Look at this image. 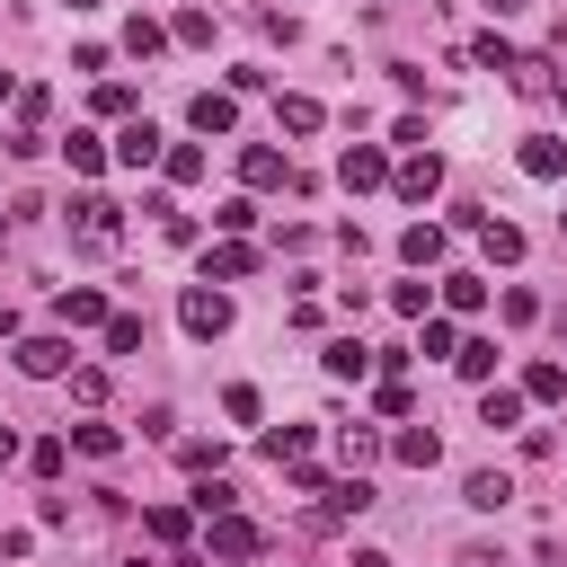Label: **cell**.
<instances>
[{
	"label": "cell",
	"instance_id": "obj_27",
	"mask_svg": "<svg viewBox=\"0 0 567 567\" xmlns=\"http://www.w3.org/2000/svg\"><path fill=\"white\" fill-rule=\"evenodd\" d=\"M337 452H346V470H372V461H381V434H372V425H346Z\"/></svg>",
	"mask_w": 567,
	"mask_h": 567
},
{
	"label": "cell",
	"instance_id": "obj_43",
	"mask_svg": "<svg viewBox=\"0 0 567 567\" xmlns=\"http://www.w3.org/2000/svg\"><path fill=\"white\" fill-rule=\"evenodd\" d=\"M372 408H381V416H408V381H399V372H381V390H372Z\"/></svg>",
	"mask_w": 567,
	"mask_h": 567
},
{
	"label": "cell",
	"instance_id": "obj_16",
	"mask_svg": "<svg viewBox=\"0 0 567 567\" xmlns=\"http://www.w3.org/2000/svg\"><path fill=\"white\" fill-rule=\"evenodd\" d=\"M461 505L496 514V505H514V478H505V470H470V478H461Z\"/></svg>",
	"mask_w": 567,
	"mask_h": 567
},
{
	"label": "cell",
	"instance_id": "obj_15",
	"mask_svg": "<svg viewBox=\"0 0 567 567\" xmlns=\"http://www.w3.org/2000/svg\"><path fill=\"white\" fill-rule=\"evenodd\" d=\"M390 452H399L408 470H434V461H443V434H434V425H399V434H390Z\"/></svg>",
	"mask_w": 567,
	"mask_h": 567
},
{
	"label": "cell",
	"instance_id": "obj_2",
	"mask_svg": "<svg viewBox=\"0 0 567 567\" xmlns=\"http://www.w3.org/2000/svg\"><path fill=\"white\" fill-rule=\"evenodd\" d=\"M71 248H89V257H115V239H124V221H115V204L106 195H71Z\"/></svg>",
	"mask_w": 567,
	"mask_h": 567
},
{
	"label": "cell",
	"instance_id": "obj_28",
	"mask_svg": "<svg viewBox=\"0 0 567 567\" xmlns=\"http://www.w3.org/2000/svg\"><path fill=\"white\" fill-rule=\"evenodd\" d=\"M230 505H239V487H230L221 470H213V478H195V514H204V523H213V514H230Z\"/></svg>",
	"mask_w": 567,
	"mask_h": 567
},
{
	"label": "cell",
	"instance_id": "obj_31",
	"mask_svg": "<svg viewBox=\"0 0 567 567\" xmlns=\"http://www.w3.org/2000/svg\"><path fill=\"white\" fill-rule=\"evenodd\" d=\"M487 301V275H443V310H478Z\"/></svg>",
	"mask_w": 567,
	"mask_h": 567
},
{
	"label": "cell",
	"instance_id": "obj_24",
	"mask_svg": "<svg viewBox=\"0 0 567 567\" xmlns=\"http://www.w3.org/2000/svg\"><path fill=\"white\" fill-rule=\"evenodd\" d=\"M159 177H168V186H195V177H204V151H195V142H168V151H159Z\"/></svg>",
	"mask_w": 567,
	"mask_h": 567
},
{
	"label": "cell",
	"instance_id": "obj_17",
	"mask_svg": "<svg viewBox=\"0 0 567 567\" xmlns=\"http://www.w3.org/2000/svg\"><path fill=\"white\" fill-rule=\"evenodd\" d=\"M399 257L408 266H443V221H408L399 230Z\"/></svg>",
	"mask_w": 567,
	"mask_h": 567
},
{
	"label": "cell",
	"instance_id": "obj_41",
	"mask_svg": "<svg viewBox=\"0 0 567 567\" xmlns=\"http://www.w3.org/2000/svg\"><path fill=\"white\" fill-rule=\"evenodd\" d=\"M89 106H97V115H115V124H124V115H133V89H124V80H106V89H97V97H89Z\"/></svg>",
	"mask_w": 567,
	"mask_h": 567
},
{
	"label": "cell",
	"instance_id": "obj_46",
	"mask_svg": "<svg viewBox=\"0 0 567 567\" xmlns=\"http://www.w3.org/2000/svg\"><path fill=\"white\" fill-rule=\"evenodd\" d=\"M461 567H505V558L496 549H461Z\"/></svg>",
	"mask_w": 567,
	"mask_h": 567
},
{
	"label": "cell",
	"instance_id": "obj_21",
	"mask_svg": "<svg viewBox=\"0 0 567 567\" xmlns=\"http://www.w3.org/2000/svg\"><path fill=\"white\" fill-rule=\"evenodd\" d=\"M478 248H487V266H514V257H523V230L487 213V221H478Z\"/></svg>",
	"mask_w": 567,
	"mask_h": 567
},
{
	"label": "cell",
	"instance_id": "obj_3",
	"mask_svg": "<svg viewBox=\"0 0 567 567\" xmlns=\"http://www.w3.org/2000/svg\"><path fill=\"white\" fill-rule=\"evenodd\" d=\"M177 328H186V337H221V328H230V292L186 284V292H177Z\"/></svg>",
	"mask_w": 567,
	"mask_h": 567
},
{
	"label": "cell",
	"instance_id": "obj_44",
	"mask_svg": "<svg viewBox=\"0 0 567 567\" xmlns=\"http://www.w3.org/2000/svg\"><path fill=\"white\" fill-rule=\"evenodd\" d=\"M177 461H186L195 478H213V470H221V443H177Z\"/></svg>",
	"mask_w": 567,
	"mask_h": 567
},
{
	"label": "cell",
	"instance_id": "obj_22",
	"mask_svg": "<svg viewBox=\"0 0 567 567\" xmlns=\"http://www.w3.org/2000/svg\"><path fill=\"white\" fill-rule=\"evenodd\" d=\"M71 452H89V461H115V452H124V434H115V425H97V416H80V425H71Z\"/></svg>",
	"mask_w": 567,
	"mask_h": 567
},
{
	"label": "cell",
	"instance_id": "obj_10",
	"mask_svg": "<svg viewBox=\"0 0 567 567\" xmlns=\"http://www.w3.org/2000/svg\"><path fill=\"white\" fill-rule=\"evenodd\" d=\"M186 124H195V133H230V124H239L230 89H195V97H186Z\"/></svg>",
	"mask_w": 567,
	"mask_h": 567
},
{
	"label": "cell",
	"instance_id": "obj_8",
	"mask_svg": "<svg viewBox=\"0 0 567 567\" xmlns=\"http://www.w3.org/2000/svg\"><path fill=\"white\" fill-rule=\"evenodd\" d=\"M390 186H399V204H425V195L443 186V159H434V151H408V159L390 168Z\"/></svg>",
	"mask_w": 567,
	"mask_h": 567
},
{
	"label": "cell",
	"instance_id": "obj_35",
	"mask_svg": "<svg viewBox=\"0 0 567 567\" xmlns=\"http://www.w3.org/2000/svg\"><path fill=\"white\" fill-rule=\"evenodd\" d=\"M168 35H177V44H213V9H177Z\"/></svg>",
	"mask_w": 567,
	"mask_h": 567
},
{
	"label": "cell",
	"instance_id": "obj_30",
	"mask_svg": "<svg viewBox=\"0 0 567 567\" xmlns=\"http://www.w3.org/2000/svg\"><path fill=\"white\" fill-rule=\"evenodd\" d=\"M62 151H71V168H80V177H97V168H106V159H115V151H106V142H97V133H71V142H62Z\"/></svg>",
	"mask_w": 567,
	"mask_h": 567
},
{
	"label": "cell",
	"instance_id": "obj_6",
	"mask_svg": "<svg viewBox=\"0 0 567 567\" xmlns=\"http://www.w3.org/2000/svg\"><path fill=\"white\" fill-rule=\"evenodd\" d=\"M53 319H62V328H106L115 310H106L97 284H62V292H53Z\"/></svg>",
	"mask_w": 567,
	"mask_h": 567
},
{
	"label": "cell",
	"instance_id": "obj_50",
	"mask_svg": "<svg viewBox=\"0 0 567 567\" xmlns=\"http://www.w3.org/2000/svg\"><path fill=\"white\" fill-rule=\"evenodd\" d=\"M549 319H558V337H567V301H558V310H549Z\"/></svg>",
	"mask_w": 567,
	"mask_h": 567
},
{
	"label": "cell",
	"instance_id": "obj_4",
	"mask_svg": "<svg viewBox=\"0 0 567 567\" xmlns=\"http://www.w3.org/2000/svg\"><path fill=\"white\" fill-rule=\"evenodd\" d=\"M337 186H346V195H372V186H390V159H381V142H346V151H337Z\"/></svg>",
	"mask_w": 567,
	"mask_h": 567
},
{
	"label": "cell",
	"instance_id": "obj_42",
	"mask_svg": "<svg viewBox=\"0 0 567 567\" xmlns=\"http://www.w3.org/2000/svg\"><path fill=\"white\" fill-rule=\"evenodd\" d=\"M71 399H80V408H97V399H106V372H97V363H80V372H71Z\"/></svg>",
	"mask_w": 567,
	"mask_h": 567
},
{
	"label": "cell",
	"instance_id": "obj_38",
	"mask_svg": "<svg viewBox=\"0 0 567 567\" xmlns=\"http://www.w3.org/2000/svg\"><path fill=\"white\" fill-rule=\"evenodd\" d=\"M248 221H257V204H248V195H230V204H221V213H213V230H221V239H239V230H248Z\"/></svg>",
	"mask_w": 567,
	"mask_h": 567
},
{
	"label": "cell",
	"instance_id": "obj_40",
	"mask_svg": "<svg viewBox=\"0 0 567 567\" xmlns=\"http://www.w3.org/2000/svg\"><path fill=\"white\" fill-rule=\"evenodd\" d=\"M27 461H35V478H62V461H71V434H62V443H53V434H44V443H35V452H27Z\"/></svg>",
	"mask_w": 567,
	"mask_h": 567
},
{
	"label": "cell",
	"instance_id": "obj_19",
	"mask_svg": "<svg viewBox=\"0 0 567 567\" xmlns=\"http://www.w3.org/2000/svg\"><path fill=\"white\" fill-rule=\"evenodd\" d=\"M514 390L549 408V399H567V363H549V354H540V363H523V381H514Z\"/></svg>",
	"mask_w": 567,
	"mask_h": 567
},
{
	"label": "cell",
	"instance_id": "obj_12",
	"mask_svg": "<svg viewBox=\"0 0 567 567\" xmlns=\"http://www.w3.org/2000/svg\"><path fill=\"white\" fill-rule=\"evenodd\" d=\"M142 532H151L159 549H186V540H195V505H151V514H142Z\"/></svg>",
	"mask_w": 567,
	"mask_h": 567
},
{
	"label": "cell",
	"instance_id": "obj_26",
	"mask_svg": "<svg viewBox=\"0 0 567 567\" xmlns=\"http://www.w3.org/2000/svg\"><path fill=\"white\" fill-rule=\"evenodd\" d=\"M275 124H284V133H319V124H328V106H319V97H284V106H275Z\"/></svg>",
	"mask_w": 567,
	"mask_h": 567
},
{
	"label": "cell",
	"instance_id": "obj_25",
	"mask_svg": "<svg viewBox=\"0 0 567 567\" xmlns=\"http://www.w3.org/2000/svg\"><path fill=\"white\" fill-rule=\"evenodd\" d=\"M266 461L301 470V461H310V425H275V434H266Z\"/></svg>",
	"mask_w": 567,
	"mask_h": 567
},
{
	"label": "cell",
	"instance_id": "obj_51",
	"mask_svg": "<svg viewBox=\"0 0 567 567\" xmlns=\"http://www.w3.org/2000/svg\"><path fill=\"white\" fill-rule=\"evenodd\" d=\"M71 9H97V0H71Z\"/></svg>",
	"mask_w": 567,
	"mask_h": 567
},
{
	"label": "cell",
	"instance_id": "obj_47",
	"mask_svg": "<svg viewBox=\"0 0 567 567\" xmlns=\"http://www.w3.org/2000/svg\"><path fill=\"white\" fill-rule=\"evenodd\" d=\"M478 9H487V18H514V9H523V0H478Z\"/></svg>",
	"mask_w": 567,
	"mask_h": 567
},
{
	"label": "cell",
	"instance_id": "obj_29",
	"mask_svg": "<svg viewBox=\"0 0 567 567\" xmlns=\"http://www.w3.org/2000/svg\"><path fill=\"white\" fill-rule=\"evenodd\" d=\"M470 62H478V71H505V80H514V62H523V53H514L505 35H478V44H470Z\"/></svg>",
	"mask_w": 567,
	"mask_h": 567
},
{
	"label": "cell",
	"instance_id": "obj_34",
	"mask_svg": "<svg viewBox=\"0 0 567 567\" xmlns=\"http://www.w3.org/2000/svg\"><path fill=\"white\" fill-rule=\"evenodd\" d=\"M106 354H142V319H133V310L106 319Z\"/></svg>",
	"mask_w": 567,
	"mask_h": 567
},
{
	"label": "cell",
	"instance_id": "obj_39",
	"mask_svg": "<svg viewBox=\"0 0 567 567\" xmlns=\"http://www.w3.org/2000/svg\"><path fill=\"white\" fill-rule=\"evenodd\" d=\"M390 310H399V319H425L434 292H425V284H390Z\"/></svg>",
	"mask_w": 567,
	"mask_h": 567
},
{
	"label": "cell",
	"instance_id": "obj_7",
	"mask_svg": "<svg viewBox=\"0 0 567 567\" xmlns=\"http://www.w3.org/2000/svg\"><path fill=\"white\" fill-rule=\"evenodd\" d=\"M257 549H266V532H257L239 505H230V514H213V558H230V567H239V558H257Z\"/></svg>",
	"mask_w": 567,
	"mask_h": 567
},
{
	"label": "cell",
	"instance_id": "obj_13",
	"mask_svg": "<svg viewBox=\"0 0 567 567\" xmlns=\"http://www.w3.org/2000/svg\"><path fill=\"white\" fill-rule=\"evenodd\" d=\"M239 275H257V248H248V239H221V248L204 257V284H239Z\"/></svg>",
	"mask_w": 567,
	"mask_h": 567
},
{
	"label": "cell",
	"instance_id": "obj_1",
	"mask_svg": "<svg viewBox=\"0 0 567 567\" xmlns=\"http://www.w3.org/2000/svg\"><path fill=\"white\" fill-rule=\"evenodd\" d=\"M301 496H310V505H301V532H337V523H354V514H372V505H381L363 470H346V478H310Z\"/></svg>",
	"mask_w": 567,
	"mask_h": 567
},
{
	"label": "cell",
	"instance_id": "obj_53",
	"mask_svg": "<svg viewBox=\"0 0 567 567\" xmlns=\"http://www.w3.org/2000/svg\"><path fill=\"white\" fill-rule=\"evenodd\" d=\"M124 567H142V558H124Z\"/></svg>",
	"mask_w": 567,
	"mask_h": 567
},
{
	"label": "cell",
	"instance_id": "obj_23",
	"mask_svg": "<svg viewBox=\"0 0 567 567\" xmlns=\"http://www.w3.org/2000/svg\"><path fill=\"white\" fill-rule=\"evenodd\" d=\"M159 44H168V27H159V18H142V9H133V18H124V53H133V62H151V53H159Z\"/></svg>",
	"mask_w": 567,
	"mask_h": 567
},
{
	"label": "cell",
	"instance_id": "obj_32",
	"mask_svg": "<svg viewBox=\"0 0 567 567\" xmlns=\"http://www.w3.org/2000/svg\"><path fill=\"white\" fill-rule=\"evenodd\" d=\"M452 363H461V381H487V372H496V346H487V337H461Z\"/></svg>",
	"mask_w": 567,
	"mask_h": 567
},
{
	"label": "cell",
	"instance_id": "obj_33",
	"mask_svg": "<svg viewBox=\"0 0 567 567\" xmlns=\"http://www.w3.org/2000/svg\"><path fill=\"white\" fill-rule=\"evenodd\" d=\"M221 416H230V425H257V416H266V399H257L248 381H230V390H221Z\"/></svg>",
	"mask_w": 567,
	"mask_h": 567
},
{
	"label": "cell",
	"instance_id": "obj_54",
	"mask_svg": "<svg viewBox=\"0 0 567 567\" xmlns=\"http://www.w3.org/2000/svg\"><path fill=\"white\" fill-rule=\"evenodd\" d=\"M0 230H9V213H0Z\"/></svg>",
	"mask_w": 567,
	"mask_h": 567
},
{
	"label": "cell",
	"instance_id": "obj_18",
	"mask_svg": "<svg viewBox=\"0 0 567 567\" xmlns=\"http://www.w3.org/2000/svg\"><path fill=\"white\" fill-rule=\"evenodd\" d=\"M319 363H328V372H337V381H363V372H372V363H381V354H372V346H363V337H337V346H328V354H319Z\"/></svg>",
	"mask_w": 567,
	"mask_h": 567
},
{
	"label": "cell",
	"instance_id": "obj_48",
	"mask_svg": "<svg viewBox=\"0 0 567 567\" xmlns=\"http://www.w3.org/2000/svg\"><path fill=\"white\" fill-rule=\"evenodd\" d=\"M0 461H18V434H9V425H0Z\"/></svg>",
	"mask_w": 567,
	"mask_h": 567
},
{
	"label": "cell",
	"instance_id": "obj_49",
	"mask_svg": "<svg viewBox=\"0 0 567 567\" xmlns=\"http://www.w3.org/2000/svg\"><path fill=\"white\" fill-rule=\"evenodd\" d=\"M0 106H18V80H9V71H0Z\"/></svg>",
	"mask_w": 567,
	"mask_h": 567
},
{
	"label": "cell",
	"instance_id": "obj_45",
	"mask_svg": "<svg viewBox=\"0 0 567 567\" xmlns=\"http://www.w3.org/2000/svg\"><path fill=\"white\" fill-rule=\"evenodd\" d=\"M505 319H514V328H532V319H540V292H523V284H514V292H505Z\"/></svg>",
	"mask_w": 567,
	"mask_h": 567
},
{
	"label": "cell",
	"instance_id": "obj_5",
	"mask_svg": "<svg viewBox=\"0 0 567 567\" xmlns=\"http://www.w3.org/2000/svg\"><path fill=\"white\" fill-rule=\"evenodd\" d=\"M106 151H115V168H159V151H168V142L151 133V115H124V133H115Z\"/></svg>",
	"mask_w": 567,
	"mask_h": 567
},
{
	"label": "cell",
	"instance_id": "obj_14",
	"mask_svg": "<svg viewBox=\"0 0 567 567\" xmlns=\"http://www.w3.org/2000/svg\"><path fill=\"white\" fill-rule=\"evenodd\" d=\"M523 408H532L523 390H478V425H487V434H514V425H523Z\"/></svg>",
	"mask_w": 567,
	"mask_h": 567
},
{
	"label": "cell",
	"instance_id": "obj_52",
	"mask_svg": "<svg viewBox=\"0 0 567 567\" xmlns=\"http://www.w3.org/2000/svg\"><path fill=\"white\" fill-rule=\"evenodd\" d=\"M558 230H567V213H558Z\"/></svg>",
	"mask_w": 567,
	"mask_h": 567
},
{
	"label": "cell",
	"instance_id": "obj_11",
	"mask_svg": "<svg viewBox=\"0 0 567 567\" xmlns=\"http://www.w3.org/2000/svg\"><path fill=\"white\" fill-rule=\"evenodd\" d=\"M239 177H248V186H292V159H284L275 142H248V151H239Z\"/></svg>",
	"mask_w": 567,
	"mask_h": 567
},
{
	"label": "cell",
	"instance_id": "obj_20",
	"mask_svg": "<svg viewBox=\"0 0 567 567\" xmlns=\"http://www.w3.org/2000/svg\"><path fill=\"white\" fill-rule=\"evenodd\" d=\"M523 177H567V142L532 133V142H523Z\"/></svg>",
	"mask_w": 567,
	"mask_h": 567
},
{
	"label": "cell",
	"instance_id": "obj_37",
	"mask_svg": "<svg viewBox=\"0 0 567 567\" xmlns=\"http://www.w3.org/2000/svg\"><path fill=\"white\" fill-rule=\"evenodd\" d=\"M44 115H53V89H18V124L44 133Z\"/></svg>",
	"mask_w": 567,
	"mask_h": 567
},
{
	"label": "cell",
	"instance_id": "obj_36",
	"mask_svg": "<svg viewBox=\"0 0 567 567\" xmlns=\"http://www.w3.org/2000/svg\"><path fill=\"white\" fill-rule=\"evenodd\" d=\"M514 89H523V97H540V89H558V80H549V62H540V53H523V62H514Z\"/></svg>",
	"mask_w": 567,
	"mask_h": 567
},
{
	"label": "cell",
	"instance_id": "obj_9",
	"mask_svg": "<svg viewBox=\"0 0 567 567\" xmlns=\"http://www.w3.org/2000/svg\"><path fill=\"white\" fill-rule=\"evenodd\" d=\"M18 372H27V381L71 372V337H18Z\"/></svg>",
	"mask_w": 567,
	"mask_h": 567
}]
</instances>
